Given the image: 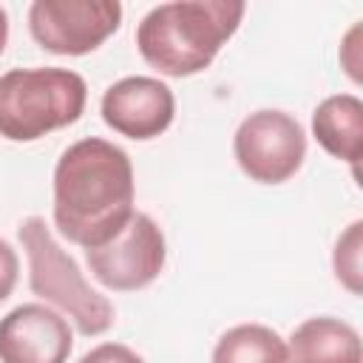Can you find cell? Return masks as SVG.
Masks as SVG:
<instances>
[{
	"label": "cell",
	"instance_id": "1",
	"mask_svg": "<svg viewBox=\"0 0 363 363\" xmlns=\"http://www.w3.org/2000/svg\"><path fill=\"white\" fill-rule=\"evenodd\" d=\"M133 193L130 156L108 139H79L54 167V224L82 250L102 247L136 213Z\"/></svg>",
	"mask_w": 363,
	"mask_h": 363
},
{
	"label": "cell",
	"instance_id": "2",
	"mask_svg": "<svg viewBox=\"0 0 363 363\" xmlns=\"http://www.w3.org/2000/svg\"><path fill=\"white\" fill-rule=\"evenodd\" d=\"M247 6L235 0H173L153 6L139 28L142 60L164 77H193L216 60L221 45L238 31Z\"/></svg>",
	"mask_w": 363,
	"mask_h": 363
},
{
	"label": "cell",
	"instance_id": "3",
	"mask_svg": "<svg viewBox=\"0 0 363 363\" xmlns=\"http://www.w3.org/2000/svg\"><path fill=\"white\" fill-rule=\"evenodd\" d=\"M88 102V85L68 68H14L0 77V136L37 142L74 125Z\"/></svg>",
	"mask_w": 363,
	"mask_h": 363
},
{
	"label": "cell",
	"instance_id": "4",
	"mask_svg": "<svg viewBox=\"0 0 363 363\" xmlns=\"http://www.w3.org/2000/svg\"><path fill=\"white\" fill-rule=\"evenodd\" d=\"M17 238L26 250L28 286L37 298L54 303L88 337L102 335L113 326V303L85 281L77 261L57 244L45 218H23L17 227Z\"/></svg>",
	"mask_w": 363,
	"mask_h": 363
},
{
	"label": "cell",
	"instance_id": "5",
	"mask_svg": "<svg viewBox=\"0 0 363 363\" xmlns=\"http://www.w3.org/2000/svg\"><path fill=\"white\" fill-rule=\"evenodd\" d=\"M238 167L258 184L292 179L306 159V133L286 111H255L241 119L233 136Z\"/></svg>",
	"mask_w": 363,
	"mask_h": 363
},
{
	"label": "cell",
	"instance_id": "6",
	"mask_svg": "<svg viewBox=\"0 0 363 363\" xmlns=\"http://www.w3.org/2000/svg\"><path fill=\"white\" fill-rule=\"evenodd\" d=\"M122 23L116 0H34L28 31L51 54L82 57L96 51Z\"/></svg>",
	"mask_w": 363,
	"mask_h": 363
},
{
	"label": "cell",
	"instance_id": "7",
	"mask_svg": "<svg viewBox=\"0 0 363 363\" xmlns=\"http://www.w3.org/2000/svg\"><path fill=\"white\" fill-rule=\"evenodd\" d=\"M164 258V233L147 213H133L113 241L85 250V264L91 275L113 292L145 289L159 278Z\"/></svg>",
	"mask_w": 363,
	"mask_h": 363
},
{
	"label": "cell",
	"instance_id": "8",
	"mask_svg": "<svg viewBox=\"0 0 363 363\" xmlns=\"http://www.w3.org/2000/svg\"><path fill=\"white\" fill-rule=\"evenodd\" d=\"M99 111L111 130L145 142L170 128L176 96L156 77H125L102 94Z\"/></svg>",
	"mask_w": 363,
	"mask_h": 363
},
{
	"label": "cell",
	"instance_id": "9",
	"mask_svg": "<svg viewBox=\"0 0 363 363\" xmlns=\"http://www.w3.org/2000/svg\"><path fill=\"white\" fill-rule=\"evenodd\" d=\"M74 335L45 303H20L0 320V363H68Z\"/></svg>",
	"mask_w": 363,
	"mask_h": 363
},
{
	"label": "cell",
	"instance_id": "10",
	"mask_svg": "<svg viewBox=\"0 0 363 363\" xmlns=\"http://www.w3.org/2000/svg\"><path fill=\"white\" fill-rule=\"evenodd\" d=\"M289 363H363L360 335L340 318H306L286 343Z\"/></svg>",
	"mask_w": 363,
	"mask_h": 363
},
{
	"label": "cell",
	"instance_id": "11",
	"mask_svg": "<svg viewBox=\"0 0 363 363\" xmlns=\"http://www.w3.org/2000/svg\"><path fill=\"white\" fill-rule=\"evenodd\" d=\"M312 136L329 156L357 167L363 153V102L354 94L326 96L312 113Z\"/></svg>",
	"mask_w": 363,
	"mask_h": 363
},
{
	"label": "cell",
	"instance_id": "12",
	"mask_svg": "<svg viewBox=\"0 0 363 363\" xmlns=\"http://www.w3.org/2000/svg\"><path fill=\"white\" fill-rule=\"evenodd\" d=\"M213 363H289L284 337L264 323H238L227 329L216 349Z\"/></svg>",
	"mask_w": 363,
	"mask_h": 363
},
{
	"label": "cell",
	"instance_id": "13",
	"mask_svg": "<svg viewBox=\"0 0 363 363\" xmlns=\"http://www.w3.org/2000/svg\"><path fill=\"white\" fill-rule=\"evenodd\" d=\"M332 267H335V278L352 295L363 292V221H352L337 235V244L332 252Z\"/></svg>",
	"mask_w": 363,
	"mask_h": 363
},
{
	"label": "cell",
	"instance_id": "14",
	"mask_svg": "<svg viewBox=\"0 0 363 363\" xmlns=\"http://www.w3.org/2000/svg\"><path fill=\"white\" fill-rule=\"evenodd\" d=\"M79 363H145V360L125 343H99L88 354H82Z\"/></svg>",
	"mask_w": 363,
	"mask_h": 363
},
{
	"label": "cell",
	"instance_id": "15",
	"mask_svg": "<svg viewBox=\"0 0 363 363\" xmlns=\"http://www.w3.org/2000/svg\"><path fill=\"white\" fill-rule=\"evenodd\" d=\"M17 272H20V258H17L14 247L0 238V301H6L14 292Z\"/></svg>",
	"mask_w": 363,
	"mask_h": 363
},
{
	"label": "cell",
	"instance_id": "16",
	"mask_svg": "<svg viewBox=\"0 0 363 363\" xmlns=\"http://www.w3.org/2000/svg\"><path fill=\"white\" fill-rule=\"evenodd\" d=\"M6 40H9V17H6V9L0 6V54L6 48Z\"/></svg>",
	"mask_w": 363,
	"mask_h": 363
}]
</instances>
